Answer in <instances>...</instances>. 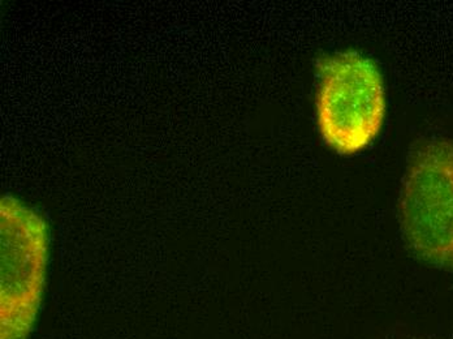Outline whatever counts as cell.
I'll use <instances>...</instances> for the list:
<instances>
[{
  "instance_id": "cell-1",
  "label": "cell",
  "mask_w": 453,
  "mask_h": 339,
  "mask_svg": "<svg viewBox=\"0 0 453 339\" xmlns=\"http://www.w3.org/2000/svg\"><path fill=\"white\" fill-rule=\"evenodd\" d=\"M317 68L316 115L322 139L339 154L364 150L377 139L386 117L380 68L350 50L326 55Z\"/></svg>"
},
{
  "instance_id": "cell-2",
  "label": "cell",
  "mask_w": 453,
  "mask_h": 339,
  "mask_svg": "<svg viewBox=\"0 0 453 339\" xmlns=\"http://www.w3.org/2000/svg\"><path fill=\"white\" fill-rule=\"evenodd\" d=\"M399 220L411 255L453 274L452 140H426L411 150L400 195Z\"/></svg>"
},
{
  "instance_id": "cell-3",
  "label": "cell",
  "mask_w": 453,
  "mask_h": 339,
  "mask_svg": "<svg viewBox=\"0 0 453 339\" xmlns=\"http://www.w3.org/2000/svg\"><path fill=\"white\" fill-rule=\"evenodd\" d=\"M0 339H29L42 305L50 256L45 217L15 196L0 201Z\"/></svg>"
}]
</instances>
